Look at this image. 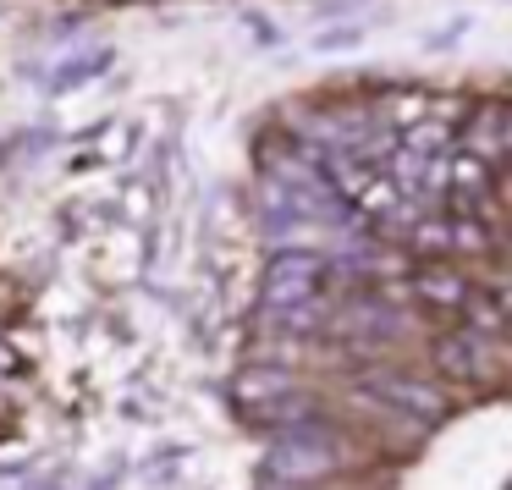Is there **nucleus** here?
I'll use <instances>...</instances> for the list:
<instances>
[{
  "mask_svg": "<svg viewBox=\"0 0 512 490\" xmlns=\"http://www.w3.org/2000/svg\"><path fill=\"white\" fill-rule=\"evenodd\" d=\"M457 188H485V166L474 155H457Z\"/></svg>",
  "mask_w": 512,
  "mask_h": 490,
  "instance_id": "f257e3e1",
  "label": "nucleus"
},
{
  "mask_svg": "<svg viewBox=\"0 0 512 490\" xmlns=\"http://www.w3.org/2000/svg\"><path fill=\"white\" fill-rule=\"evenodd\" d=\"M424 292H430V298H441V303H463V287H457L452 276H430V281H424Z\"/></svg>",
  "mask_w": 512,
  "mask_h": 490,
  "instance_id": "f03ea898",
  "label": "nucleus"
},
{
  "mask_svg": "<svg viewBox=\"0 0 512 490\" xmlns=\"http://www.w3.org/2000/svg\"><path fill=\"white\" fill-rule=\"evenodd\" d=\"M441 358H446V364H452V375H468V364H474L463 342H441Z\"/></svg>",
  "mask_w": 512,
  "mask_h": 490,
  "instance_id": "7ed1b4c3",
  "label": "nucleus"
},
{
  "mask_svg": "<svg viewBox=\"0 0 512 490\" xmlns=\"http://www.w3.org/2000/svg\"><path fill=\"white\" fill-rule=\"evenodd\" d=\"M452 237H457V248H485V226H474V221H463Z\"/></svg>",
  "mask_w": 512,
  "mask_h": 490,
  "instance_id": "20e7f679",
  "label": "nucleus"
}]
</instances>
